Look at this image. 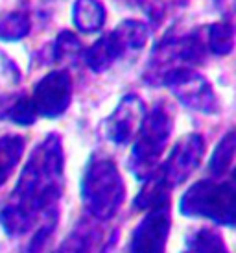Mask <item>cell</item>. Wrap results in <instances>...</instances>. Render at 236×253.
<instances>
[{
	"instance_id": "5b68a950",
	"label": "cell",
	"mask_w": 236,
	"mask_h": 253,
	"mask_svg": "<svg viewBox=\"0 0 236 253\" xmlns=\"http://www.w3.org/2000/svg\"><path fill=\"white\" fill-rule=\"evenodd\" d=\"M235 204L236 192L233 176L227 179L205 177L196 181L181 196V214L190 218H207L216 224H235Z\"/></svg>"
},
{
	"instance_id": "277c9868",
	"label": "cell",
	"mask_w": 236,
	"mask_h": 253,
	"mask_svg": "<svg viewBox=\"0 0 236 253\" xmlns=\"http://www.w3.org/2000/svg\"><path fill=\"white\" fill-rule=\"evenodd\" d=\"M207 54L208 48L205 41V30H196V32H188L181 36L168 34L153 48L144 80L159 87L174 72L187 71V69L196 71V67L205 63Z\"/></svg>"
},
{
	"instance_id": "d6986e66",
	"label": "cell",
	"mask_w": 236,
	"mask_h": 253,
	"mask_svg": "<svg viewBox=\"0 0 236 253\" xmlns=\"http://www.w3.org/2000/svg\"><path fill=\"white\" fill-rule=\"evenodd\" d=\"M81 50L83 46L79 39L69 30H63L54 42L52 56H54V61H69V59H76L81 54Z\"/></svg>"
},
{
	"instance_id": "8fae6325",
	"label": "cell",
	"mask_w": 236,
	"mask_h": 253,
	"mask_svg": "<svg viewBox=\"0 0 236 253\" xmlns=\"http://www.w3.org/2000/svg\"><path fill=\"white\" fill-rule=\"evenodd\" d=\"M146 115V104L139 94L129 92L118 102L115 111L105 119L104 131L105 137L117 144V146H125L137 137L142 119Z\"/></svg>"
},
{
	"instance_id": "4fadbf2b",
	"label": "cell",
	"mask_w": 236,
	"mask_h": 253,
	"mask_svg": "<svg viewBox=\"0 0 236 253\" xmlns=\"http://www.w3.org/2000/svg\"><path fill=\"white\" fill-rule=\"evenodd\" d=\"M19 84H21V72L17 63L0 52V119H4L13 102L19 98Z\"/></svg>"
},
{
	"instance_id": "ba28073f",
	"label": "cell",
	"mask_w": 236,
	"mask_h": 253,
	"mask_svg": "<svg viewBox=\"0 0 236 253\" xmlns=\"http://www.w3.org/2000/svg\"><path fill=\"white\" fill-rule=\"evenodd\" d=\"M72 76L69 71H50L48 74L37 82L34 87V92L30 94V104L34 107L35 117L39 119H59L69 109L72 102Z\"/></svg>"
},
{
	"instance_id": "9a60e30c",
	"label": "cell",
	"mask_w": 236,
	"mask_h": 253,
	"mask_svg": "<svg viewBox=\"0 0 236 253\" xmlns=\"http://www.w3.org/2000/svg\"><path fill=\"white\" fill-rule=\"evenodd\" d=\"M235 129H229L220 144L216 146L214 154L208 161V177L222 179L227 172H231L233 161H235Z\"/></svg>"
},
{
	"instance_id": "9c48e42d",
	"label": "cell",
	"mask_w": 236,
	"mask_h": 253,
	"mask_svg": "<svg viewBox=\"0 0 236 253\" xmlns=\"http://www.w3.org/2000/svg\"><path fill=\"white\" fill-rule=\"evenodd\" d=\"M181 104L203 115H216L220 111V100L207 78L194 69L177 71L162 82Z\"/></svg>"
},
{
	"instance_id": "52a82bcc",
	"label": "cell",
	"mask_w": 236,
	"mask_h": 253,
	"mask_svg": "<svg viewBox=\"0 0 236 253\" xmlns=\"http://www.w3.org/2000/svg\"><path fill=\"white\" fill-rule=\"evenodd\" d=\"M203 155H205V139H203V135H183L179 141L174 144L172 152L168 154L166 161L159 165L153 174L164 183V187L168 190H172L192 176V172H196V169L201 165Z\"/></svg>"
},
{
	"instance_id": "ac0fdd59",
	"label": "cell",
	"mask_w": 236,
	"mask_h": 253,
	"mask_svg": "<svg viewBox=\"0 0 236 253\" xmlns=\"http://www.w3.org/2000/svg\"><path fill=\"white\" fill-rule=\"evenodd\" d=\"M32 30V21L30 13L24 9L9 11L4 17H0V39L7 42L21 41L30 34Z\"/></svg>"
},
{
	"instance_id": "ffe728a7",
	"label": "cell",
	"mask_w": 236,
	"mask_h": 253,
	"mask_svg": "<svg viewBox=\"0 0 236 253\" xmlns=\"http://www.w3.org/2000/svg\"><path fill=\"white\" fill-rule=\"evenodd\" d=\"M90 239V229L89 227H78L76 231H72L69 239L63 242L59 253H87Z\"/></svg>"
},
{
	"instance_id": "2e32d148",
	"label": "cell",
	"mask_w": 236,
	"mask_h": 253,
	"mask_svg": "<svg viewBox=\"0 0 236 253\" xmlns=\"http://www.w3.org/2000/svg\"><path fill=\"white\" fill-rule=\"evenodd\" d=\"M208 52L216 56H229L235 48V28L231 22H214L205 28Z\"/></svg>"
},
{
	"instance_id": "7a4b0ae2",
	"label": "cell",
	"mask_w": 236,
	"mask_h": 253,
	"mask_svg": "<svg viewBox=\"0 0 236 253\" xmlns=\"http://www.w3.org/2000/svg\"><path fill=\"white\" fill-rule=\"evenodd\" d=\"M125 200V183L113 157L104 152L90 155L81 177V202L96 220H109Z\"/></svg>"
},
{
	"instance_id": "30bf717a",
	"label": "cell",
	"mask_w": 236,
	"mask_h": 253,
	"mask_svg": "<svg viewBox=\"0 0 236 253\" xmlns=\"http://www.w3.org/2000/svg\"><path fill=\"white\" fill-rule=\"evenodd\" d=\"M170 225V200L148 207L144 218L133 231L131 253H164Z\"/></svg>"
},
{
	"instance_id": "3957f363",
	"label": "cell",
	"mask_w": 236,
	"mask_h": 253,
	"mask_svg": "<svg viewBox=\"0 0 236 253\" xmlns=\"http://www.w3.org/2000/svg\"><path fill=\"white\" fill-rule=\"evenodd\" d=\"M174 131V113L166 102H155L146 111L137 137L133 139L129 155V170L139 181H146L160 165V157L166 150Z\"/></svg>"
},
{
	"instance_id": "e0dca14e",
	"label": "cell",
	"mask_w": 236,
	"mask_h": 253,
	"mask_svg": "<svg viewBox=\"0 0 236 253\" xmlns=\"http://www.w3.org/2000/svg\"><path fill=\"white\" fill-rule=\"evenodd\" d=\"M183 253H229V250L220 233L208 227H201L188 235L187 248Z\"/></svg>"
},
{
	"instance_id": "8992f818",
	"label": "cell",
	"mask_w": 236,
	"mask_h": 253,
	"mask_svg": "<svg viewBox=\"0 0 236 253\" xmlns=\"http://www.w3.org/2000/svg\"><path fill=\"white\" fill-rule=\"evenodd\" d=\"M148 39H150V28L146 22L135 19L122 21L117 28L107 32L87 48L85 63L96 74L109 71L118 59L144 48Z\"/></svg>"
},
{
	"instance_id": "6da1fadb",
	"label": "cell",
	"mask_w": 236,
	"mask_h": 253,
	"mask_svg": "<svg viewBox=\"0 0 236 253\" xmlns=\"http://www.w3.org/2000/svg\"><path fill=\"white\" fill-rule=\"evenodd\" d=\"M65 187V152L61 135L48 133L32 150L13 192L0 211L7 235H21L35 222L57 211Z\"/></svg>"
},
{
	"instance_id": "5bb4252c",
	"label": "cell",
	"mask_w": 236,
	"mask_h": 253,
	"mask_svg": "<svg viewBox=\"0 0 236 253\" xmlns=\"http://www.w3.org/2000/svg\"><path fill=\"white\" fill-rule=\"evenodd\" d=\"M26 150V141L19 133H7L0 137V187L13 176Z\"/></svg>"
},
{
	"instance_id": "7c38bea8",
	"label": "cell",
	"mask_w": 236,
	"mask_h": 253,
	"mask_svg": "<svg viewBox=\"0 0 236 253\" xmlns=\"http://www.w3.org/2000/svg\"><path fill=\"white\" fill-rule=\"evenodd\" d=\"M107 13L104 4L98 0H76L72 6V22L74 28L81 34H96L104 28Z\"/></svg>"
}]
</instances>
